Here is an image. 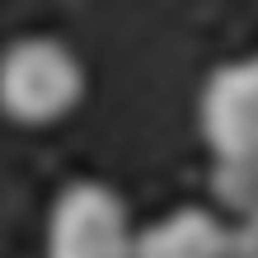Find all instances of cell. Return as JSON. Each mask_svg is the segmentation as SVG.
Segmentation results:
<instances>
[{
	"instance_id": "cell-1",
	"label": "cell",
	"mask_w": 258,
	"mask_h": 258,
	"mask_svg": "<svg viewBox=\"0 0 258 258\" xmlns=\"http://www.w3.org/2000/svg\"><path fill=\"white\" fill-rule=\"evenodd\" d=\"M85 99V61L61 38H14L0 52V113L19 127H52Z\"/></svg>"
},
{
	"instance_id": "cell-2",
	"label": "cell",
	"mask_w": 258,
	"mask_h": 258,
	"mask_svg": "<svg viewBox=\"0 0 258 258\" xmlns=\"http://www.w3.org/2000/svg\"><path fill=\"white\" fill-rule=\"evenodd\" d=\"M136 230L127 202L99 178H75L47 211V258H132Z\"/></svg>"
},
{
	"instance_id": "cell-3",
	"label": "cell",
	"mask_w": 258,
	"mask_h": 258,
	"mask_svg": "<svg viewBox=\"0 0 258 258\" xmlns=\"http://www.w3.org/2000/svg\"><path fill=\"white\" fill-rule=\"evenodd\" d=\"M197 127L216 169L258 174V52L221 61L197 99Z\"/></svg>"
},
{
	"instance_id": "cell-4",
	"label": "cell",
	"mask_w": 258,
	"mask_h": 258,
	"mask_svg": "<svg viewBox=\"0 0 258 258\" xmlns=\"http://www.w3.org/2000/svg\"><path fill=\"white\" fill-rule=\"evenodd\" d=\"M132 258H230V221L211 207H174L136 230Z\"/></svg>"
},
{
	"instance_id": "cell-5",
	"label": "cell",
	"mask_w": 258,
	"mask_h": 258,
	"mask_svg": "<svg viewBox=\"0 0 258 258\" xmlns=\"http://www.w3.org/2000/svg\"><path fill=\"white\" fill-rule=\"evenodd\" d=\"M225 221H230V258H258V207Z\"/></svg>"
}]
</instances>
